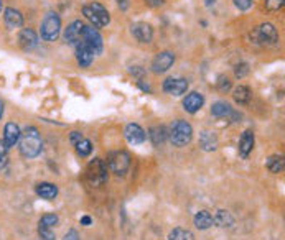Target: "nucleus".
<instances>
[{"label": "nucleus", "instance_id": "1", "mask_svg": "<svg viewBox=\"0 0 285 240\" xmlns=\"http://www.w3.org/2000/svg\"><path fill=\"white\" fill-rule=\"evenodd\" d=\"M20 153L25 158H36L41 153L43 142L36 127H27L20 135Z\"/></svg>", "mask_w": 285, "mask_h": 240}, {"label": "nucleus", "instance_id": "2", "mask_svg": "<svg viewBox=\"0 0 285 240\" xmlns=\"http://www.w3.org/2000/svg\"><path fill=\"white\" fill-rule=\"evenodd\" d=\"M170 142L175 147H187L193 138V129L187 120H175L170 127Z\"/></svg>", "mask_w": 285, "mask_h": 240}, {"label": "nucleus", "instance_id": "3", "mask_svg": "<svg viewBox=\"0 0 285 240\" xmlns=\"http://www.w3.org/2000/svg\"><path fill=\"white\" fill-rule=\"evenodd\" d=\"M41 38L45 41H54L58 40L61 31V18L54 12H48L41 22Z\"/></svg>", "mask_w": 285, "mask_h": 240}, {"label": "nucleus", "instance_id": "4", "mask_svg": "<svg viewBox=\"0 0 285 240\" xmlns=\"http://www.w3.org/2000/svg\"><path fill=\"white\" fill-rule=\"evenodd\" d=\"M86 179L92 186H101L107 181V165L101 158H96L88 165V168H86Z\"/></svg>", "mask_w": 285, "mask_h": 240}, {"label": "nucleus", "instance_id": "5", "mask_svg": "<svg viewBox=\"0 0 285 240\" xmlns=\"http://www.w3.org/2000/svg\"><path fill=\"white\" fill-rule=\"evenodd\" d=\"M79 43H84V45H88L94 54H101L102 49H104V41H102V36L101 33L92 27V25H84V28L81 31V40ZM78 43V45H79Z\"/></svg>", "mask_w": 285, "mask_h": 240}, {"label": "nucleus", "instance_id": "6", "mask_svg": "<svg viewBox=\"0 0 285 240\" xmlns=\"http://www.w3.org/2000/svg\"><path fill=\"white\" fill-rule=\"evenodd\" d=\"M251 38L254 43H277L278 41V33L275 27L272 23H262L261 27H257L251 33Z\"/></svg>", "mask_w": 285, "mask_h": 240}, {"label": "nucleus", "instance_id": "7", "mask_svg": "<svg viewBox=\"0 0 285 240\" xmlns=\"http://www.w3.org/2000/svg\"><path fill=\"white\" fill-rule=\"evenodd\" d=\"M109 166L116 174H126L129 166H131V156L126 151H114L109 155Z\"/></svg>", "mask_w": 285, "mask_h": 240}, {"label": "nucleus", "instance_id": "8", "mask_svg": "<svg viewBox=\"0 0 285 240\" xmlns=\"http://www.w3.org/2000/svg\"><path fill=\"white\" fill-rule=\"evenodd\" d=\"M173 63H175V54L170 53V51H162V53H158L153 58V61H152V71L157 73V74L165 73V71H168V69L173 66Z\"/></svg>", "mask_w": 285, "mask_h": 240}, {"label": "nucleus", "instance_id": "9", "mask_svg": "<svg viewBox=\"0 0 285 240\" xmlns=\"http://www.w3.org/2000/svg\"><path fill=\"white\" fill-rule=\"evenodd\" d=\"M188 89V81L187 79H180V78H168L163 83V91L170 96L180 97L183 96Z\"/></svg>", "mask_w": 285, "mask_h": 240}, {"label": "nucleus", "instance_id": "10", "mask_svg": "<svg viewBox=\"0 0 285 240\" xmlns=\"http://www.w3.org/2000/svg\"><path fill=\"white\" fill-rule=\"evenodd\" d=\"M132 35L137 38L140 43H150L153 38V30L148 23L144 22H137L132 25Z\"/></svg>", "mask_w": 285, "mask_h": 240}, {"label": "nucleus", "instance_id": "11", "mask_svg": "<svg viewBox=\"0 0 285 240\" xmlns=\"http://www.w3.org/2000/svg\"><path fill=\"white\" fill-rule=\"evenodd\" d=\"M20 135H22L20 127H18V125L14 124V122H9L7 125H5V130H4V143H5V147H7V148L15 147V145L18 143V140H20Z\"/></svg>", "mask_w": 285, "mask_h": 240}, {"label": "nucleus", "instance_id": "12", "mask_svg": "<svg viewBox=\"0 0 285 240\" xmlns=\"http://www.w3.org/2000/svg\"><path fill=\"white\" fill-rule=\"evenodd\" d=\"M124 134H126V138L129 140V143H132V145H140V143H144L145 142V130L140 127V125L137 124H129L126 130H124Z\"/></svg>", "mask_w": 285, "mask_h": 240}, {"label": "nucleus", "instance_id": "13", "mask_svg": "<svg viewBox=\"0 0 285 240\" xmlns=\"http://www.w3.org/2000/svg\"><path fill=\"white\" fill-rule=\"evenodd\" d=\"M18 43H20V46L25 49V51H32V49L36 48V45H38V36H36L33 30L23 28L20 31V35H18Z\"/></svg>", "mask_w": 285, "mask_h": 240}, {"label": "nucleus", "instance_id": "14", "mask_svg": "<svg viewBox=\"0 0 285 240\" xmlns=\"http://www.w3.org/2000/svg\"><path fill=\"white\" fill-rule=\"evenodd\" d=\"M204 104V97L200 92H190L187 97L183 99V109L188 113H196Z\"/></svg>", "mask_w": 285, "mask_h": 240}, {"label": "nucleus", "instance_id": "15", "mask_svg": "<svg viewBox=\"0 0 285 240\" xmlns=\"http://www.w3.org/2000/svg\"><path fill=\"white\" fill-rule=\"evenodd\" d=\"M74 48H76V58H78L79 66L89 68L91 63L94 61V56H96L94 51H92L88 45H84V43H79V45H76Z\"/></svg>", "mask_w": 285, "mask_h": 240}, {"label": "nucleus", "instance_id": "16", "mask_svg": "<svg viewBox=\"0 0 285 240\" xmlns=\"http://www.w3.org/2000/svg\"><path fill=\"white\" fill-rule=\"evenodd\" d=\"M84 28V23L81 20H76V22H73L70 27H68L65 30V40L70 43V45L73 46H76L79 40H81V31Z\"/></svg>", "mask_w": 285, "mask_h": 240}, {"label": "nucleus", "instance_id": "17", "mask_svg": "<svg viewBox=\"0 0 285 240\" xmlns=\"http://www.w3.org/2000/svg\"><path fill=\"white\" fill-rule=\"evenodd\" d=\"M4 20H5V25H7L9 30L20 28L23 25V17H22L20 12L15 10V9H5Z\"/></svg>", "mask_w": 285, "mask_h": 240}, {"label": "nucleus", "instance_id": "18", "mask_svg": "<svg viewBox=\"0 0 285 240\" xmlns=\"http://www.w3.org/2000/svg\"><path fill=\"white\" fill-rule=\"evenodd\" d=\"M254 148V134L251 130H246L243 135H241L239 140V155L243 158H247L249 153Z\"/></svg>", "mask_w": 285, "mask_h": 240}, {"label": "nucleus", "instance_id": "19", "mask_svg": "<svg viewBox=\"0 0 285 240\" xmlns=\"http://www.w3.org/2000/svg\"><path fill=\"white\" fill-rule=\"evenodd\" d=\"M36 194L43 199L51 201L58 196V188L51 185V183H40V185L36 186Z\"/></svg>", "mask_w": 285, "mask_h": 240}, {"label": "nucleus", "instance_id": "20", "mask_svg": "<svg viewBox=\"0 0 285 240\" xmlns=\"http://www.w3.org/2000/svg\"><path fill=\"white\" fill-rule=\"evenodd\" d=\"M200 145L204 151H213L218 148V138L211 132H203L200 135Z\"/></svg>", "mask_w": 285, "mask_h": 240}, {"label": "nucleus", "instance_id": "21", "mask_svg": "<svg viewBox=\"0 0 285 240\" xmlns=\"http://www.w3.org/2000/svg\"><path fill=\"white\" fill-rule=\"evenodd\" d=\"M195 225L200 230H206L213 225V216L208 211H200L195 216Z\"/></svg>", "mask_w": 285, "mask_h": 240}, {"label": "nucleus", "instance_id": "22", "mask_svg": "<svg viewBox=\"0 0 285 240\" xmlns=\"http://www.w3.org/2000/svg\"><path fill=\"white\" fill-rule=\"evenodd\" d=\"M213 224L219 227H231L234 224V217L231 216V212L227 211H218L216 217L213 219Z\"/></svg>", "mask_w": 285, "mask_h": 240}, {"label": "nucleus", "instance_id": "23", "mask_svg": "<svg viewBox=\"0 0 285 240\" xmlns=\"http://www.w3.org/2000/svg\"><path fill=\"white\" fill-rule=\"evenodd\" d=\"M91 9H92V12H94V14H96L97 20L101 22V25H102V27H106V25H109V22H110L109 12H107L106 9H104L101 4L94 2V4L91 5Z\"/></svg>", "mask_w": 285, "mask_h": 240}, {"label": "nucleus", "instance_id": "24", "mask_svg": "<svg viewBox=\"0 0 285 240\" xmlns=\"http://www.w3.org/2000/svg\"><path fill=\"white\" fill-rule=\"evenodd\" d=\"M166 135H168V134H166L165 127H152L150 130H148V138H150L153 145L163 143L165 138H166Z\"/></svg>", "mask_w": 285, "mask_h": 240}, {"label": "nucleus", "instance_id": "25", "mask_svg": "<svg viewBox=\"0 0 285 240\" xmlns=\"http://www.w3.org/2000/svg\"><path fill=\"white\" fill-rule=\"evenodd\" d=\"M234 100L239 104H247L251 100V89L246 86H238L236 89H234Z\"/></svg>", "mask_w": 285, "mask_h": 240}, {"label": "nucleus", "instance_id": "26", "mask_svg": "<svg viewBox=\"0 0 285 240\" xmlns=\"http://www.w3.org/2000/svg\"><path fill=\"white\" fill-rule=\"evenodd\" d=\"M211 113L214 117H226V115H233V109L226 102H216L211 107Z\"/></svg>", "mask_w": 285, "mask_h": 240}, {"label": "nucleus", "instance_id": "27", "mask_svg": "<svg viewBox=\"0 0 285 240\" xmlns=\"http://www.w3.org/2000/svg\"><path fill=\"white\" fill-rule=\"evenodd\" d=\"M168 240H195V237L190 230L182 229V227H177V229H173L170 232Z\"/></svg>", "mask_w": 285, "mask_h": 240}, {"label": "nucleus", "instance_id": "28", "mask_svg": "<svg viewBox=\"0 0 285 240\" xmlns=\"http://www.w3.org/2000/svg\"><path fill=\"white\" fill-rule=\"evenodd\" d=\"M267 169L270 173H282L283 169V158L282 156H270L267 158Z\"/></svg>", "mask_w": 285, "mask_h": 240}, {"label": "nucleus", "instance_id": "29", "mask_svg": "<svg viewBox=\"0 0 285 240\" xmlns=\"http://www.w3.org/2000/svg\"><path fill=\"white\" fill-rule=\"evenodd\" d=\"M38 235H40L41 240H54L56 238L53 227H48L45 224H38Z\"/></svg>", "mask_w": 285, "mask_h": 240}, {"label": "nucleus", "instance_id": "30", "mask_svg": "<svg viewBox=\"0 0 285 240\" xmlns=\"http://www.w3.org/2000/svg\"><path fill=\"white\" fill-rule=\"evenodd\" d=\"M83 15H84V17L88 18V20L92 23V27H94V28H101V27H102L101 22L97 20L96 14H94V12H92L91 5H84V7H83Z\"/></svg>", "mask_w": 285, "mask_h": 240}, {"label": "nucleus", "instance_id": "31", "mask_svg": "<svg viewBox=\"0 0 285 240\" xmlns=\"http://www.w3.org/2000/svg\"><path fill=\"white\" fill-rule=\"evenodd\" d=\"M74 147H76V151L81 156H88L91 151H92V145H91V142L89 140H86V138H83V140H79L76 145H74Z\"/></svg>", "mask_w": 285, "mask_h": 240}, {"label": "nucleus", "instance_id": "32", "mask_svg": "<svg viewBox=\"0 0 285 240\" xmlns=\"http://www.w3.org/2000/svg\"><path fill=\"white\" fill-rule=\"evenodd\" d=\"M60 222V217L56 216V214H46V216H43L40 219V224H45L48 227H56Z\"/></svg>", "mask_w": 285, "mask_h": 240}, {"label": "nucleus", "instance_id": "33", "mask_svg": "<svg viewBox=\"0 0 285 240\" xmlns=\"http://www.w3.org/2000/svg\"><path fill=\"white\" fill-rule=\"evenodd\" d=\"M7 161H9V148L5 147L4 140H0V169L7 166Z\"/></svg>", "mask_w": 285, "mask_h": 240}, {"label": "nucleus", "instance_id": "34", "mask_svg": "<svg viewBox=\"0 0 285 240\" xmlns=\"http://www.w3.org/2000/svg\"><path fill=\"white\" fill-rule=\"evenodd\" d=\"M216 86H218V91L219 92H227L229 89H231V81H229L226 76H219Z\"/></svg>", "mask_w": 285, "mask_h": 240}, {"label": "nucleus", "instance_id": "35", "mask_svg": "<svg viewBox=\"0 0 285 240\" xmlns=\"http://www.w3.org/2000/svg\"><path fill=\"white\" fill-rule=\"evenodd\" d=\"M234 73H236L238 78H244V76L249 73V66H247L246 63H241V65H238L236 69H234Z\"/></svg>", "mask_w": 285, "mask_h": 240}, {"label": "nucleus", "instance_id": "36", "mask_svg": "<svg viewBox=\"0 0 285 240\" xmlns=\"http://www.w3.org/2000/svg\"><path fill=\"white\" fill-rule=\"evenodd\" d=\"M252 0H234V5L239 9V10H249L252 7Z\"/></svg>", "mask_w": 285, "mask_h": 240}, {"label": "nucleus", "instance_id": "37", "mask_svg": "<svg viewBox=\"0 0 285 240\" xmlns=\"http://www.w3.org/2000/svg\"><path fill=\"white\" fill-rule=\"evenodd\" d=\"M282 5H283V0H267V2H265V7L269 10H278L282 9Z\"/></svg>", "mask_w": 285, "mask_h": 240}, {"label": "nucleus", "instance_id": "38", "mask_svg": "<svg viewBox=\"0 0 285 240\" xmlns=\"http://www.w3.org/2000/svg\"><path fill=\"white\" fill-rule=\"evenodd\" d=\"M63 240H79V233L74 230V229H71V230L66 232V235H65Z\"/></svg>", "mask_w": 285, "mask_h": 240}, {"label": "nucleus", "instance_id": "39", "mask_svg": "<svg viewBox=\"0 0 285 240\" xmlns=\"http://www.w3.org/2000/svg\"><path fill=\"white\" fill-rule=\"evenodd\" d=\"M83 135H81V132H71V143L73 145H76L79 140H83Z\"/></svg>", "mask_w": 285, "mask_h": 240}, {"label": "nucleus", "instance_id": "40", "mask_svg": "<svg viewBox=\"0 0 285 240\" xmlns=\"http://www.w3.org/2000/svg\"><path fill=\"white\" fill-rule=\"evenodd\" d=\"M165 0H145L147 5H150V7H160V5H163Z\"/></svg>", "mask_w": 285, "mask_h": 240}, {"label": "nucleus", "instance_id": "41", "mask_svg": "<svg viewBox=\"0 0 285 240\" xmlns=\"http://www.w3.org/2000/svg\"><path fill=\"white\" fill-rule=\"evenodd\" d=\"M119 7H121L122 10H127V7H129V0H119Z\"/></svg>", "mask_w": 285, "mask_h": 240}, {"label": "nucleus", "instance_id": "42", "mask_svg": "<svg viewBox=\"0 0 285 240\" xmlns=\"http://www.w3.org/2000/svg\"><path fill=\"white\" fill-rule=\"evenodd\" d=\"M81 224H83V225H89V224H91V217H88V216L81 217Z\"/></svg>", "mask_w": 285, "mask_h": 240}, {"label": "nucleus", "instance_id": "43", "mask_svg": "<svg viewBox=\"0 0 285 240\" xmlns=\"http://www.w3.org/2000/svg\"><path fill=\"white\" fill-rule=\"evenodd\" d=\"M216 2V0H204V4H206V7H211V5Z\"/></svg>", "mask_w": 285, "mask_h": 240}, {"label": "nucleus", "instance_id": "44", "mask_svg": "<svg viewBox=\"0 0 285 240\" xmlns=\"http://www.w3.org/2000/svg\"><path fill=\"white\" fill-rule=\"evenodd\" d=\"M2 115H4V102L0 100V118H2Z\"/></svg>", "mask_w": 285, "mask_h": 240}, {"label": "nucleus", "instance_id": "45", "mask_svg": "<svg viewBox=\"0 0 285 240\" xmlns=\"http://www.w3.org/2000/svg\"><path fill=\"white\" fill-rule=\"evenodd\" d=\"M0 12H2V0H0Z\"/></svg>", "mask_w": 285, "mask_h": 240}]
</instances>
